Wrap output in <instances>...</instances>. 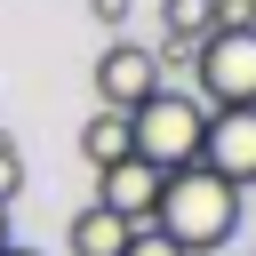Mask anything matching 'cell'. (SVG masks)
Instances as JSON below:
<instances>
[{"instance_id":"3","label":"cell","mask_w":256,"mask_h":256,"mask_svg":"<svg viewBox=\"0 0 256 256\" xmlns=\"http://www.w3.org/2000/svg\"><path fill=\"white\" fill-rule=\"evenodd\" d=\"M208 112H256V32H208L192 56Z\"/></svg>"},{"instance_id":"1","label":"cell","mask_w":256,"mask_h":256,"mask_svg":"<svg viewBox=\"0 0 256 256\" xmlns=\"http://www.w3.org/2000/svg\"><path fill=\"white\" fill-rule=\"evenodd\" d=\"M152 232L176 248V256H208V248H232L240 240V192L216 184L208 168H176L160 176V208H152Z\"/></svg>"},{"instance_id":"4","label":"cell","mask_w":256,"mask_h":256,"mask_svg":"<svg viewBox=\"0 0 256 256\" xmlns=\"http://www.w3.org/2000/svg\"><path fill=\"white\" fill-rule=\"evenodd\" d=\"M168 80H160V64H152L144 40H104V56H96V112H136Z\"/></svg>"},{"instance_id":"6","label":"cell","mask_w":256,"mask_h":256,"mask_svg":"<svg viewBox=\"0 0 256 256\" xmlns=\"http://www.w3.org/2000/svg\"><path fill=\"white\" fill-rule=\"evenodd\" d=\"M96 208H112L128 232H144V224H152V208H160V176H152L144 160H120V168H104V176H96Z\"/></svg>"},{"instance_id":"12","label":"cell","mask_w":256,"mask_h":256,"mask_svg":"<svg viewBox=\"0 0 256 256\" xmlns=\"http://www.w3.org/2000/svg\"><path fill=\"white\" fill-rule=\"evenodd\" d=\"M120 256H176V248H168V240L144 224V232H128V248H120Z\"/></svg>"},{"instance_id":"2","label":"cell","mask_w":256,"mask_h":256,"mask_svg":"<svg viewBox=\"0 0 256 256\" xmlns=\"http://www.w3.org/2000/svg\"><path fill=\"white\" fill-rule=\"evenodd\" d=\"M200 128H208V104L192 88H160L128 112V152L152 168V176H176L200 160Z\"/></svg>"},{"instance_id":"9","label":"cell","mask_w":256,"mask_h":256,"mask_svg":"<svg viewBox=\"0 0 256 256\" xmlns=\"http://www.w3.org/2000/svg\"><path fill=\"white\" fill-rule=\"evenodd\" d=\"M160 24H168L176 48H200L216 32V0H160Z\"/></svg>"},{"instance_id":"8","label":"cell","mask_w":256,"mask_h":256,"mask_svg":"<svg viewBox=\"0 0 256 256\" xmlns=\"http://www.w3.org/2000/svg\"><path fill=\"white\" fill-rule=\"evenodd\" d=\"M80 152H88V168H96V176H104V168H120V160H136V152H128V112H88Z\"/></svg>"},{"instance_id":"7","label":"cell","mask_w":256,"mask_h":256,"mask_svg":"<svg viewBox=\"0 0 256 256\" xmlns=\"http://www.w3.org/2000/svg\"><path fill=\"white\" fill-rule=\"evenodd\" d=\"M64 248H72V256H120V248H128V224H120L112 208H96V200H88V208H72Z\"/></svg>"},{"instance_id":"14","label":"cell","mask_w":256,"mask_h":256,"mask_svg":"<svg viewBox=\"0 0 256 256\" xmlns=\"http://www.w3.org/2000/svg\"><path fill=\"white\" fill-rule=\"evenodd\" d=\"M0 256H40V248H16V240H8V248H0Z\"/></svg>"},{"instance_id":"15","label":"cell","mask_w":256,"mask_h":256,"mask_svg":"<svg viewBox=\"0 0 256 256\" xmlns=\"http://www.w3.org/2000/svg\"><path fill=\"white\" fill-rule=\"evenodd\" d=\"M0 248H8V208H0Z\"/></svg>"},{"instance_id":"5","label":"cell","mask_w":256,"mask_h":256,"mask_svg":"<svg viewBox=\"0 0 256 256\" xmlns=\"http://www.w3.org/2000/svg\"><path fill=\"white\" fill-rule=\"evenodd\" d=\"M192 168H208L216 184L248 192V184H256V112H208V128H200V160H192Z\"/></svg>"},{"instance_id":"13","label":"cell","mask_w":256,"mask_h":256,"mask_svg":"<svg viewBox=\"0 0 256 256\" xmlns=\"http://www.w3.org/2000/svg\"><path fill=\"white\" fill-rule=\"evenodd\" d=\"M88 16H96V24H112V32H120V24H128V0H88Z\"/></svg>"},{"instance_id":"10","label":"cell","mask_w":256,"mask_h":256,"mask_svg":"<svg viewBox=\"0 0 256 256\" xmlns=\"http://www.w3.org/2000/svg\"><path fill=\"white\" fill-rule=\"evenodd\" d=\"M24 184H32V168H24V144H8V136H0V208H8Z\"/></svg>"},{"instance_id":"11","label":"cell","mask_w":256,"mask_h":256,"mask_svg":"<svg viewBox=\"0 0 256 256\" xmlns=\"http://www.w3.org/2000/svg\"><path fill=\"white\" fill-rule=\"evenodd\" d=\"M216 32H256V0H216Z\"/></svg>"}]
</instances>
